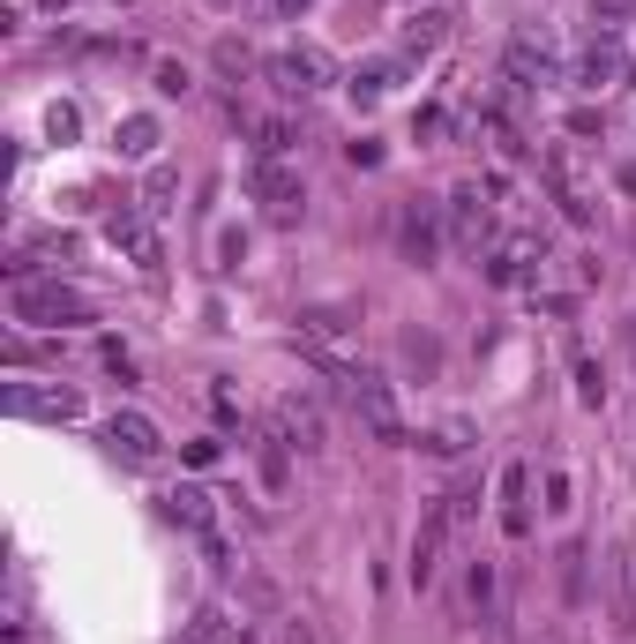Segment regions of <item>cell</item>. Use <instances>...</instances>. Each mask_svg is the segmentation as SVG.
Instances as JSON below:
<instances>
[{
  "label": "cell",
  "mask_w": 636,
  "mask_h": 644,
  "mask_svg": "<svg viewBox=\"0 0 636 644\" xmlns=\"http://www.w3.org/2000/svg\"><path fill=\"white\" fill-rule=\"evenodd\" d=\"M397 76H405V53H397V60H367V68H352V83H344V90H352V105H382Z\"/></svg>",
  "instance_id": "cell-19"
},
{
  "label": "cell",
  "mask_w": 636,
  "mask_h": 644,
  "mask_svg": "<svg viewBox=\"0 0 636 644\" xmlns=\"http://www.w3.org/2000/svg\"><path fill=\"white\" fill-rule=\"evenodd\" d=\"M98 301L83 285H60V278H31V285H8V323L23 330H60V323H90Z\"/></svg>",
  "instance_id": "cell-1"
},
{
  "label": "cell",
  "mask_w": 636,
  "mask_h": 644,
  "mask_svg": "<svg viewBox=\"0 0 636 644\" xmlns=\"http://www.w3.org/2000/svg\"><path fill=\"white\" fill-rule=\"evenodd\" d=\"M188 644H240V630H232V614H225V607H195Z\"/></svg>",
  "instance_id": "cell-22"
},
{
  "label": "cell",
  "mask_w": 636,
  "mask_h": 644,
  "mask_svg": "<svg viewBox=\"0 0 636 644\" xmlns=\"http://www.w3.org/2000/svg\"><path fill=\"white\" fill-rule=\"evenodd\" d=\"M442 540H450V517L434 510L420 524V540H412V585H420V592H434V577H442Z\"/></svg>",
  "instance_id": "cell-17"
},
{
  "label": "cell",
  "mask_w": 636,
  "mask_h": 644,
  "mask_svg": "<svg viewBox=\"0 0 636 644\" xmlns=\"http://www.w3.org/2000/svg\"><path fill=\"white\" fill-rule=\"evenodd\" d=\"M188 465H217V434H195L188 442Z\"/></svg>",
  "instance_id": "cell-37"
},
{
  "label": "cell",
  "mask_w": 636,
  "mask_h": 644,
  "mask_svg": "<svg viewBox=\"0 0 636 644\" xmlns=\"http://www.w3.org/2000/svg\"><path fill=\"white\" fill-rule=\"evenodd\" d=\"M105 240H113V248H127V256H135V270H158V262H166V240L150 233V211H143V203L105 211Z\"/></svg>",
  "instance_id": "cell-11"
},
{
  "label": "cell",
  "mask_w": 636,
  "mask_h": 644,
  "mask_svg": "<svg viewBox=\"0 0 636 644\" xmlns=\"http://www.w3.org/2000/svg\"><path fill=\"white\" fill-rule=\"evenodd\" d=\"M405 360H412L420 375H434V344H427V338H405Z\"/></svg>",
  "instance_id": "cell-36"
},
{
  "label": "cell",
  "mask_w": 636,
  "mask_h": 644,
  "mask_svg": "<svg viewBox=\"0 0 636 644\" xmlns=\"http://www.w3.org/2000/svg\"><path fill=\"white\" fill-rule=\"evenodd\" d=\"M248 188H254V203H262L270 225H293V217L307 211V188H299V172H285V158H254Z\"/></svg>",
  "instance_id": "cell-5"
},
{
  "label": "cell",
  "mask_w": 636,
  "mask_h": 644,
  "mask_svg": "<svg viewBox=\"0 0 636 644\" xmlns=\"http://www.w3.org/2000/svg\"><path fill=\"white\" fill-rule=\"evenodd\" d=\"M203 555H211V569H217V577H232V569H240V547H232L225 532H203Z\"/></svg>",
  "instance_id": "cell-31"
},
{
  "label": "cell",
  "mask_w": 636,
  "mask_h": 644,
  "mask_svg": "<svg viewBox=\"0 0 636 644\" xmlns=\"http://www.w3.org/2000/svg\"><path fill=\"white\" fill-rule=\"evenodd\" d=\"M561 76V45L540 23H516L509 31V83H554Z\"/></svg>",
  "instance_id": "cell-9"
},
{
  "label": "cell",
  "mask_w": 636,
  "mask_h": 644,
  "mask_svg": "<svg viewBox=\"0 0 636 644\" xmlns=\"http://www.w3.org/2000/svg\"><path fill=\"white\" fill-rule=\"evenodd\" d=\"M293 150H299L293 121H254V158H293Z\"/></svg>",
  "instance_id": "cell-23"
},
{
  "label": "cell",
  "mask_w": 636,
  "mask_h": 644,
  "mask_svg": "<svg viewBox=\"0 0 636 644\" xmlns=\"http://www.w3.org/2000/svg\"><path fill=\"white\" fill-rule=\"evenodd\" d=\"M248 256V233H217V270H240Z\"/></svg>",
  "instance_id": "cell-33"
},
{
  "label": "cell",
  "mask_w": 636,
  "mask_h": 644,
  "mask_svg": "<svg viewBox=\"0 0 636 644\" xmlns=\"http://www.w3.org/2000/svg\"><path fill=\"white\" fill-rule=\"evenodd\" d=\"M622 76H629V53L606 38V31H592V45L569 60V83H577V90H614Z\"/></svg>",
  "instance_id": "cell-13"
},
{
  "label": "cell",
  "mask_w": 636,
  "mask_h": 644,
  "mask_svg": "<svg viewBox=\"0 0 636 644\" xmlns=\"http://www.w3.org/2000/svg\"><path fill=\"white\" fill-rule=\"evenodd\" d=\"M412 135H450V113H442V105H420V121H412Z\"/></svg>",
  "instance_id": "cell-34"
},
{
  "label": "cell",
  "mask_w": 636,
  "mask_h": 644,
  "mask_svg": "<svg viewBox=\"0 0 636 644\" xmlns=\"http://www.w3.org/2000/svg\"><path fill=\"white\" fill-rule=\"evenodd\" d=\"M540 262H547V248H540L532 233H516V240H495V248L479 256V270H487V285H502V293H540Z\"/></svg>",
  "instance_id": "cell-4"
},
{
  "label": "cell",
  "mask_w": 636,
  "mask_h": 644,
  "mask_svg": "<svg viewBox=\"0 0 636 644\" xmlns=\"http://www.w3.org/2000/svg\"><path fill=\"white\" fill-rule=\"evenodd\" d=\"M629 15H636V0H592V31H606V38H614Z\"/></svg>",
  "instance_id": "cell-30"
},
{
  "label": "cell",
  "mask_w": 636,
  "mask_h": 644,
  "mask_svg": "<svg viewBox=\"0 0 636 644\" xmlns=\"http://www.w3.org/2000/svg\"><path fill=\"white\" fill-rule=\"evenodd\" d=\"M166 517L180 524V532H195V540H203V532H217V495H211V487H172V495H166Z\"/></svg>",
  "instance_id": "cell-16"
},
{
  "label": "cell",
  "mask_w": 636,
  "mask_h": 644,
  "mask_svg": "<svg viewBox=\"0 0 636 644\" xmlns=\"http://www.w3.org/2000/svg\"><path fill=\"white\" fill-rule=\"evenodd\" d=\"M254 473H262L270 495H285V487H293V442H285L277 428H270V442H254Z\"/></svg>",
  "instance_id": "cell-20"
},
{
  "label": "cell",
  "mask_w": 636,
  "mask_h": 644,
  "mask_svg": "<svg viewBox=\"0 0 636 644\" xmlns=\"http://www.w3.org/2000/svg\"><path fill=\"white\" fill-rule=\"evenodd\" d=\"M524 487H532V473H524V465H502V532H509V540L532 532V502H524Z\"/></svg>",
  "instance_id": "cell-18"
},
{
  "label": "cell",
  "mask_w": 636,
  "mask_h": 644,
  "mask_svg": "<svg viewBox=\"0 0 636 644\" xmlns=\"http://www.w3.org/2000/svg\"><path fill=\"white\" fill-rule=\"evenodd\" d=\"M262 76L285 90V98H315V90L338 83V60L322 45H277V53H262Z\"/></svg>",
  "instance_id": "cell-3"
},
{
  "label": "cell",
  "mask_w": 636,
  "mask_h": 644,
  "mask_svg": "<svg viewBox=\"0 0 636 644\" xmlns=\"http://www.w3.org/2000/svg\"><path fill=\"white\" fill-rule=\"evenodd\" d=\"M442 217H450V240H457L465 256H487V248H495V211L479 203V180H465V188H450V203H442Z\"/></svg>",
  "instance_id": "cell-8"
},
{
  "label": "cell",
  "mask_w": 636,
  "mask_h": 644,
  "mask_svg": "<svg viewBox=\"0 0 636 644\" xmlns=\"http://www.w3.org/2000/svg\"><path fill=\"white\" fill-rule=\"evenodd\" d=\"M420 450H427V457H465V450H472V428H465V420H442L434 434H420Z\"/></svg>",
  "instance_id": "cell-24"
},
{
  "label": "cell",
  "mask_w": 636,
  "mask_h": 644,
  "mask_svg": "<svg viewBox=\"0 0 636 644\" xmlns=\"http://www.w3.org/2000/svg\"><path fill=\"white\" fill-rule=\"evenodd\" d=\"M397 248L412 270H434L442 248H450V233H442V203H397Z\"/></svg>",
  "instance_id": "cell-6"
},
{
  "label": "cell",
  "mask_w": 636,
  "mask_h": 644,
  "mask_svg": "<svg viewBox=\"0 0 636 644\" xmlns=\"http://www.w3.org/2000/svg\"><path fill=\"white\" fill-rule=\"evenodd\" d=\"M211 8H232V0H211Z\"/></svg>",
  "instance_id": "cell-40"
},
{
  "label": "cell",
  "mask_w": 636,
  "mask_h": 644,
  "mask_svg": "<svg viewBox=\"0 0 636 644\" xmlns=\"http://www.w3.org/2000/svg\"><path fill=\"white\" fill-rule=\"evenodd\" d=\"M158 143H166V135H158L150 113H127L121 128H113V150H121V158H158Z\"/></svg>",
  "instance_id": "cell-21"
},
{
  "label": "cell",
  "mask_w": 636,
  "mask_h": 644,
  "mask_svg": "<svg viewBox=\"0 0 636 644\" xmlns=\"http://www.w3.org/2000/svg\"><path fill=\"white\" fill-rule=\"evenodd\" d=\"M150 90H158V98H188V90H195L188 60H150Z\"/></svg>",
  "instance_id": "cell-26"
},
{
  "label": "cell",
  "mask_w": 636,
  "mask_h": 644,
  "mask_svg": "<svg viewBox=\"0 0 636 644\" xmlns=\"http://www.w3.org/2000/svg\"><path fill=\"white\" fill-rule=\"evenodd\" d=\"M540 495H547V510H554V517H569V495H577V479L561 473V465H547V473H540Z\"/></svg>",
  "instance_id": "cell-27"
},
{
  "label": "cell",
  "mask_w": 636,
  "mask_h": 644,
  "mask_svg": "<svg viewBox=\"0 0 636 644\" xmlns=\"http://www.w3.org/2000/svg\"><path fill=\"white\" fill-rule=\"evenodd\" d=\"M172 195H180V172H172V166H150V180H143V211L166 217V211H172Z\"/></svg>",
  "instance_id": "cell-25"
},
{
  "label": "cell",
  "mask_w": 636,
  "mask_h": 644,
  "mask_svg": "<svg viewBox=\"0 0 636 644\" xmlns=\"http://www.w3.org/2000/svg\"><path fill=\"white\" fill-rule=\"evenodd\" d=\"M277 434H285V442H293V450H322V442H330V420H322V405H315V397H285V405H277Z\"/></svg>",
  "instance_id": "cell-15"
},
{
  "label": "cell",
  "mask_w": 636,
  "mask_h": 644,
  "mask_svg": "<svg viewBox=\"0 0 636 644\" xmlns=\"http://www.w3.org/2000/svg\"><path fill=\"white\" fill-rule=\"evenodd\" d=\"M211 60L225 68V76H248V68H262V60H254V53H248L240 38H217V45H211Z\"/></svg>",
  "instance_id": "cell-28"
},
{
  "label": "cell",
  "mask_w": 636,
  "mask_h": 644,
  "mask_svg": "<svg viewBox=\"0 0 636 644\" xmlns=\"http://www.w3.org/2000/svg\"><path fill=\"white\" fill-rule=\"evenodd\" d=\"M450 31H457V8H450V0H427V8H412V23H405L397 53H405V60H420V53H434Z\"/></svg>",
  "instance_id": "cell-14"
},
{
  "label": "cell",
  "mask_w": 636,
  "mask_h": 644,
  "mask_svg": "<svg viewBox=\"0 0 636 644\" xmlns=\"http://www.w3.org/2000/svg\"><path fill=\"white\" fill-rule=\"evenodd\" d=\"M307 8H315V0H277V15H307Z\"/></svg>",
  "instance_id": "cell-39"
},
{
  "label": "cell",
  "mask_w": 636,
  "mask_h": 644,
  "mask_svg": "<svg viewBox=\"0 0 636 644\" xmlns=\"http://www.w3.org/2000/svg\"><path fill=\"white\" fill-rule=\"evenodd\" d=\"M8 413L15 420H53V428H68V420H83V397L60 383H8Z\"/></svg>",
  "instance_id": "cell-10"
},
{
  "label": "cell",
  "mask_w": 636,
  "mask_h": 644,
  "mask_svg": "<svg viewBox=\"0 0 636 644\" xmlns=\"http://www.w3.org/2000/svg\"><path fill=\"white\" fill-rule=\"evenodd\" d=\"M330 383L344 389L352 420H360V428L375 434V442H405V413H397V389L382 383L375 368H360V360H352V368H344V375H330Z\"/></svg>",
  "instance_id": "cell-2"
},
{
  "label": "cell",
  "mask_w": 636,
  "mask_h": 644,
  "mask_svg": "<svg viewBox=\"0 0 636 644\" xmlns=\"http://www.w3.org/2000/svg\"><path fill=\"white\" fill-rule=\"evenodd\" d=\"M540 172L554 180V203H561V217H569V225H592V188H584V158H577L569 143H547V150H540Z\"/></svg>",
  "instance_id": "cell-7"
},
{
  "label": "cell",
  "mask_w": 636,
  "mask_h": 644,
  "mask_svg": "<svg viewBox=\"0 0 636 644\" xmlns=\"http://www.w3.org/2000/svg\"><path fill=\"white\" fill-rule=\"evenodd\" d=\"M45 128H53V135H60V143H68V135L83 128V121H76V105H53V113H45Z\"/></svg>",
  "instance_id": "cell-35"
},
{
  "label": "cell",
  "mask_w": 636,
  "mask_h": 644,
  "mask_svg": "<svg viewBox=\"0 0 636 644\" xmlns=\"http://www.w3.org/2000/svg\"><path fill=\"white\" fill-rule=\"evenodd\" d=\"M465 592H472V607L495 600V562H472V569H465Z\"/></svg>",
  "instance_id": "cell-32"
},
{
  "label": "cell",
  "mask_w": 636,
  "mask_h": 644,
  "mask_svg": "<svg viewBox=\"0 0 636 644\" xmlns=\"http://www.w3.org/2000/svg\"><path fill=\"white\" fill-rule=\"evenodd\" d=\"M285 644H315V630H307V622H293V630H285Z\"/></svg>",
  "instance_id": "cell-38"
},
{
  "label": "cell",
  "mask_w": 636,
  "mask_h": 644,
  "mask_svg": "<svg viewBox=\"0 0 636 644\" xmlns=\"http://www.w3.org/2000/svg\"><path fill=\"white\" fill-rule=\"evenodd\" d=\"M105 450L127 457V465H158V457H166V434H158L150 413H113V420H105Z\"/></svg>",
  "instance_id": "cell-12"
},
{
  "label": "cell",
  "mask_w": 636,
  "mask_h": 644,
  "mask_svg": "<svg viewBox=\"0 0 636 644\" xmlns=\"http://www.w3.org/2000/svg\"><path fill=\"white\" fill-rule=\"evenodd\" d=\"M577 405H606V375H599V360H577Z\"/></svg>",
  "instance_id": "cell-29"
}]
</instances>
